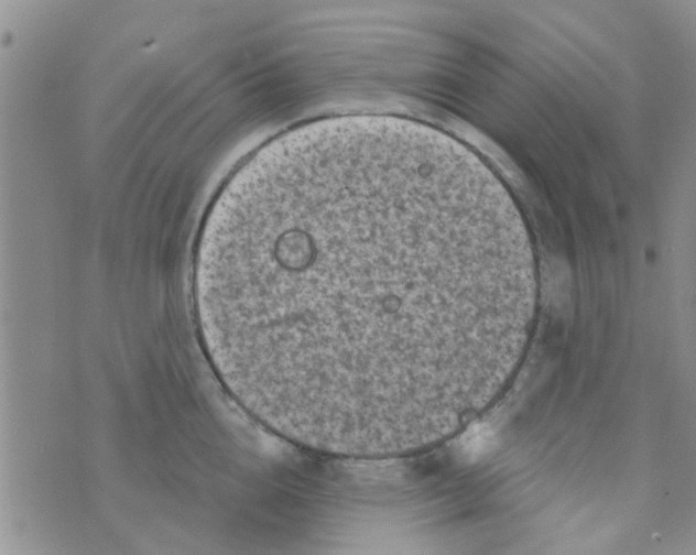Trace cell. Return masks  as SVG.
<instances>
[{"instance_id":"1","label":"cell","mask_w":696,"mask_h":555,"mask_svg":"<svg viewBox=\"0 0 696 555\" xmlns=\"http://www.w3.org/2000/svg\"><path fill=\"white\" fill-rule=\"evenodd\" d=\"M485 163L384 115L294 128L250 155L204 221L193 292L210 362L280 436L404 455L472 406L518 289Z\"/></svg>"}]
</instances>
